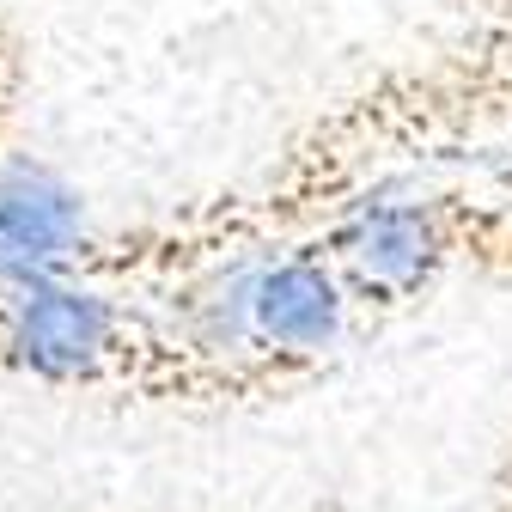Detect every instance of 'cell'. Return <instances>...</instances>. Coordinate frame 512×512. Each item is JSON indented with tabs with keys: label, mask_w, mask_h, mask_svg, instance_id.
Segmentation results:
<instances>
[{
	"label": "cell",
	"mask_w": 512,
	"mask_h": 512,
	"mask_svg": "<svg viewBox=\"0 0 512 512\" xmlns=\"http://www.w3.org/2000/svg\"><path fill=\"white\" fill-rule=\"evenodd\" d=\"M25 92H31V55L13 19L0 13V171L19 165V122H25Z\"/></svg>",
	"instance_id": "1"
}]
</instances>
